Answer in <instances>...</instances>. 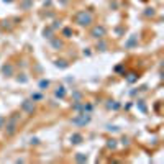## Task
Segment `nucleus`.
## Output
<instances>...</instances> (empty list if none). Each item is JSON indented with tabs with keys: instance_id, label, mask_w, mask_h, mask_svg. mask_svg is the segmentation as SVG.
<instances>
[{
	"instance_id": "20e7f679",
	"label": "nucleus",
	"mask_w": 164,
	"mask_h": 164,
	"mask_svg": "<svg viewBox=\"0 0 164 164\" xmlns=\"http://www.w3.org/2000/svg\"><path fill=\"white\" fill-rule=\"evenodd\" d=\"M23 108H25V110H28V112H33V110H34V105H33V102L26 100V102L23 103Z\"/></svg>"
},
{
	"instance_id": "39448f33",
	"label": "nucleus",
	"mask_w": 164,
	"mask_h": 164,
	"mask_svg": "<svg viewBox=\"0 0 164 164\" xmlns=\"http://www.w3.org/2000/svg\"><path fill=\"white\" fill-rule=\"evenodd\" d=\"M3 121H5V120H3V118H2V117H0V128L3 126Z\"/></svg>"
},
{
	"instance_id": "7ed1b4c3",
	"label": "nucleus",
	"mask_w": 164,
	"mask_h": 164,
	"mask_svg": "<svg viewBox=\"0 0 164 164\" xmlns=\"http://www.w3.org/2000/svg\"><path fill=\"white\" fill-rule=\"evenodd\" d=\"M103 34H105V28H103V26H95L94 31H92V36H94V38H102Z\"/></svg>"
},
{
	"instance_id": "f257e3e1",
	"label": "nucleus",
	"mask_w": 164,
	"mask_h": 164,
	"mask_svg": "<svg viewBox=\"0 0 164 164\" xmlns=\"http://www.w3.org/2000/svg\"><path fill=\"white\" fill-rule=\"evenodd\" d=\"M92 20H94V17H92L90 11H79L77 15H76V22L79 23L80 26H87V25H90Z\"/></svg>"
},
{
	"instance_id": "f03ea898",
	"label": "nucleus",
	"mask_w": 164,
	"mask_h": 164,
	"mask_svg": "<svg viewBox=\"0 0 164 164\" xmlns=\"http://www.w3.org/2000/svg\"><path fill=\"white\" fill-rule=\"evenodd\" d=\"M17 126H18L17 118H10V121L7 123V130H5L7 136H13V135H15V131H17Z\"/></svg>"
}]
</instances>
